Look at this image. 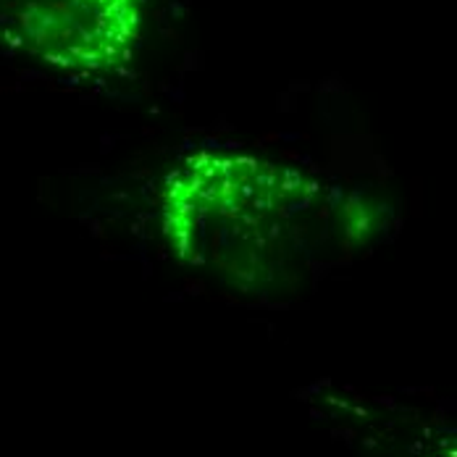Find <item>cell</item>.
<instances>
[{
  "mask_svg": "<svg viewBox=\"0 0 457 457\" xmlns=\"http://www.w3.org/2000/svg\"><path fill=\"white\" fill-rule=\"evenodd\" d=\"M319 179L239 153H197L161 189V228L184 266L242 289L276 287L308 271L358 221Z\"/></svg>",
  "mask_w": 457,
  "mask_h": 457,
  "instance_id": "6da1fadb",
  "label": "cell"
},
{
  "mask_svg": "<svg viewBox=\"0 0 457 457\" xmlns=\"http://www.w3.org/2000/svg\"><path fill=\"white\" fill-rule=\"evenodd\" d=\"M142 0H0V47L66 74H108L135 55Z\"/></svg>",
  "mask_w": 457,
  "mask_h": 457,
  "instance_id": "7a4b0ae2",
  "label": "cell"
}]
</instances>
